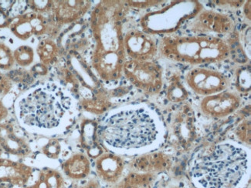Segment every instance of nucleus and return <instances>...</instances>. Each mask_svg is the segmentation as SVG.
I'll return each instance as SVG.
<instances>
[{
  "mask_svg": "<svg viewBox=\"0 0 251 188\" xmlns=\"http://www.w3.org/2000/svg\"><path fill=\"white\" fill-rule=\"evenodd\" d=\"M128 9L126 1L106 0L97 4L91 12L90 27L95 41L91 67L106 83L118 81L123 76L127 60L123 24Z\"/></svg>",
  "mask_w": 251,
  "mask_h": 188,
  "instance_id": "nucleus-1",
  "label": "nucleus"
},
{
  "mask_svg": "<svg viewBox=\"0 0 251 188\" xmlns=\"http://www.w3.org/2000/svg\"><path fill=\"white\" fill-rule=\"evenodd\" d=\"M98 134L110 150L137 154L155 148L163 138V129L151 109L131 106L107 115Z\"/></svg>",
  "mask_w": 251,
  "mask_h": 188,
  "instance_id": "nucleus-2",
  "label": "nucleus"
},
{
  "mask_svg": "<svg viewBox=\"0 0 251 188\" xmlns=\"http://www.w3.org/2000/svg\"><path fill=\"white\" fill-rule=\"evenodd\" d=\"M196 188H246L251 178V156L247 149L224 141L201 149L190 165Z\"/></svg>",
  "mask_w": 251,
  "mask_h": 188,
  "instance_id": "nucleus-3",
  "label": "nucleus"
},
{
  "mask_svg": "<svg viewBox=\"0 0 251 188\" xmlns=\"http://www.w3.org/2000/svg\"><path fill=\"white\" fill-rule=\"evenodd\" d=\"M73 98L53 82L37 86L24 93L15 104L19 123L37 134L59 132L74 114Z\"/></svg>",
  "mask_w": 251,
  "mask_h": 188,
  "instance_id": "nucleus-4",
  "label": "nucleus"
},
{
  "mask_svg": "<svg viewBox=\"0 0 251 188\" xmlns=\"http://www.w3.org/2000/svg\"><path fill=\"white\" fill-rule=\"evenodd\" d=\"M158 47L164 58L193 66L220 63L227 60L231 53L226 41L210 35H170L164 36Z\"/></svg>",
  "mask_w": 251,
  "mask_h": 188,
  "instance_id": "nucleus-5",
  "label": "nucleus"
},
{
  "mask_svg": "<svg viewBox=\"0 0 251 188\" xmlns=\"http://www.w3.org/2000/svg\"><path fill=\"white\" fill-rule=\"evenodd\" d=\"M201 10L202 6L198 2H173L163 9L145 15L141 19V26L149 34H169L176 31L186 20L194 18Z\"/></svg>",
  "mask_w": 251,
  "mask_h": 188,
  "instance_id": "nucleus-6",
  "label": "nucleus"
},
{
  "mask_svg": "<svg viewBox=\"0 0 251 188\" xmlns=\"http://www.w3.org/2000/svg\"><path fill=\"white\" fill-rule=\"evenodd\" d=\"M123 75L134 87L150 95H155L162 91L163 86L162 70L152 61L126 60Z\"/></svg>",
  "mask_w": 251,
  "mask_h": 188,
  "instance_id": "nucleus-7",
  "label": "nucleus"
},
{
  "mask_svg": "<svg viewBox=\"0 0 251 188\" xmlns=\"http://www.w3.org/2000/svg\"><path fill=\"white\" fill-rule=\"evenodd\" d=\"M9 29L19 40L26 41L33 36H44L55 39L60 29L48 16L29 11L20 13L13 17Z\"/></svg>",
  "mask_w": 251,
  "mask_h": 188,
  "instance_id": "nucleus-8",
  "label": "nucleus"
},
{
  "mask_svg": "<svg viewBox=\"0 0 251 188\" xmlns=\"http://www.w3.org/2000/svg\"><path fill=\"white\" fill-rule=\"evenodd\" d=\"M196 118L193 109L182 105L173 114L170 125V139L177 150L186 151L197 139Z\"/></svg>",
  "mask_w": 251,
  "mask_h": 188,
  "instance_id": "nucleus-9",
  "label": "nucleus"
},
{
  "mask_svg": "<svg viewBox=\"0 0 251 188\" xmlns=\"http://www.w3.org/2000/svg\"><path fill=\"white\" fill-rule=\"evenodd\" d=\"M186 81L193 92L204 97L224 92L230 84L229 77L224 72L204 67L189 70Z\"/></svg>",
  "mask_w": 251,
  "mask_h": 188,
  "instance_id": "nucleus-10",
  "label": "nucleus"
},
{
  "mask_svg": "<svg viewBox=\"0 0 251 188\" xmlns=\"http://www.w3.org/2000/svg\"><path fill=\"white\" fill-rule=\"evenodd\" d=\"M0 147L4 153L18 158H28L33 153L24 128L14 119H6L0 123Z\"/></svg>",
  "mask_w": 251,
  "mask_h": 188,
  "instance_id": "nucleus-11",
  "label": "nucleus"
},
{
  "mask_svg": "<svg viewBox=\"0 0 251 188\" xmlns=\"http://www.w3.org/2000/svg\"><path fill=\"white\" fill-rule=\"evenodd\" d=\"M235 27L234 21L228 15L213 10H201L192 19L188 28L197 36H208L209 33L227 34Z\"/></svg>",
  "mask_w": 251,
  "mask_h": 188,
  "instance_id": "nucleus-12",
  "label": "nucleus"
},
{
  "mask_svg": "<svg viewBox=\"0 0 251 188\" xmlns=\"http://www.w3.org/2000/svg\"><path fill=\"white\" fill-rule=\"evenodd\" d=\"M126 56L131 60L152 61L158 53L156 40L144 31L131 29L124 34Z\"/></svg>",
  "mask_w": 251,
  "mask_h": 188,
  "instance_id": "nucleus-13",
  "label": "nucleus"
},
{
  "mask_svg": "<svg viewBox=\"0 0 251 188\" xmlns=\"http://www.w3.org/2000/svg\"><path fill=\"white\" fill-rule=\"evenodd\" d=\"M241 104V98L233 92L219 93L205 96L201 103V112L208 118L220 119L231 115Z\"/></svg>",
  "mask_w": 251,
  "mask_h": 188,
  "instance_id": "nucleus-14",
  "label": "nucleus"
},
{
  "mask_svg": "<svg viewBox=\"0 0 251 188\" xmlns=\"http://www.w3.org/2000/svg\"><path fill=\"white\" fill-rule=\"evenodd\" d=\"M92 2L89 0L53 1L50 17L57 29L77 22L89 11Z\"/></svg>",
  "mask_w": 251,
  "mask_h": 188,
  "instance_id": "nucleus-15",
  "label": "nucleus"
},
{
  "mask_svg": "<svg viewBox=\"0 0 251 188\" xmlns=\"http://www.w3.org/2000/svg\"><path fill=\"white\" fill-rule=\"evenodd\" d=\"M32 166L0 157V183H10L17 188L27 185L33 178Z\"/></svg>",
  "mask_w": 251,
  "mask_h": 188,
  "instance_id": "nucleus-16",
  "label": "nucleus"
},
{
  "mask_svg": "<svg viewBox=\"0 0 251 188\" xmlns=\"http://www.w3.org/2000/svg\"><path fill=\"white\" fill-rule=\"evenodd\" d=\"M125 161L113 153H103L95 160V171L102 181L115 185L120 181L125 170Z\"/></svg>",
  "mask_w": 251,
  "mask_h": 188,
  "instance_id": "nucleus-17",
  "label": "nucleus"
},
{
  "mask_svg": "<svg viewBox=\"0 0 251 188\" xmlns=\"http://www.w3.org/2000/svg\"><path fill=\"white\" fill-rule=\"evenodd\" d=\"M172 165L171 158L163 152L142 154L129 163L130 167L135 172L153 174L170 170Z\"/></svg>",
  "mask_w": 251,
  "mask_h": 188,
  "instance_id": "nucleus-18",
  "label": "nucleus"
},
{
  "mask_svg": "<svg viewBox=\"0 0 251 188\" xmlns=\"http://www.w3.org/2000/svg\"><path fill=\"white\" fill-rule=\"evenodd\" d=\"M98 125L92 119H84L80 124V142L88 154V158H96L101 155L104 151L99 144Z\"/></svg>",
  "mask_w": 251,
  "mask_h": 188,
  "instance_id": "nucleus-19",
  "label": "nucleus"
},
{
  "mask_svg": "<svg viewBox=\"0 0 251 188\" xmlns=\"http://www.w3.org/2000/svg\"><path fill=\"white\" fill-rule=\"evenodd\" d=\"M62 169L64 174L71 179H85L91 174V161L85 154L76 153L64 161Z\"/></svg>",
  "mask_w": 251,
  "mask_h": 188,
  "instance_id": "nucleus-20",
  "label": "nucleus"
},
{
  "mask_svg": "<svg viewBox=\"0 0 251 188\" xmlns=\"http://www.w3.org/2000/svg\"><path fill=\"white\" fill-rule=\"evenodd\" d=\"M109 94L101 89L91 92L89 96H83L80 100L82 107L93 114H104L111 107Z\"/></svg>",
  "mask_w": 251,
  "mask_h": 188,
  "instance_id": "nucleus-21",
  "label": "nucleus"
},
{
  "mask_svg": "<svg viewBox=\"0 0 251 188\" xmlns=\"http://www.w3.org/2000/svg\"><path fill=\"white\" fill-rule=\"evenodd\" d=\"M36 52L40 63L46 67L56 65L60 61V47L54 39L48 36L41 39L37 44Z\"/></svg>",
  "mask_w": 251,
  "mask_h": 188,
  "instance_id": "nucleus-22",
  "label": "nucleus"
},
{
  "mask_svg": "<svg viewBox=\"0 0 251 188\" xmlns=\"http://www.w3.org/2000/svg\"><path fill=\"white\" fill-rule=\"evenodd\" d=\"M21 188H65L64 177L53 169L45 168L39 172L37 179L31 185Z\"/></svg>",
  "mask_w": 251,
  "mask_h": 188,
  "instance_id": "nucleus-23",
  "label": "nucleus"
},
{
  "mask_svg": "<svg viewBox=\"0 0 251 188\" xmlns=\"http://www.w3.org/2000/svg\"><path fill=\"white\" fill-rule=\"evenodd\" d=\"M155 182V174L133 171L119 181L115 188H151Z\"/></svg>",
  "mask_w": 251,
  "mask_h": 188,
  "instance_id": "nucleus-24",
  "label": "nucleus"
},
{
  "mask_svg": "<svg viewBox=\"0 0 251 188\" xmlns=\"http://www.w3.org/2000/svg\"><path fill=\"white\" fill-rule=\"evenodd\" d=\"M187 91L178 77L172 78L166 88V98L172 103H178L186 101L188 99Z\"/></svg>",
  "mask_w": 251,
  "mask_h": 188,
  "instance_id": "nucleus-25",
  "label": "nucleus"
},
{
  "mask_svg": "<svg viewBox=\"0 0 251 188\" xmlns=\"http://www.w3.org/2000/svg\"><path fill=\"white\" fill-rule=\"evenodd\" d=\"M13 56L17 65L25 68L32 65L34 62V49L29 46L21 45L13 51Z\"/></svg>",
  "mask_w": 251,
  "mask_h": 188,
  "instance_id": "nucleus-26",
  "label": "nucleus"
},
{
  "mask_svg": "<svg viewBox=\"0 0 251 188\" xmlns=\"http://www.w3.org/2000/svg\"><path fill=\"white\" fill-rule=\"evenodd\" d=\"M235 76V86L237 91L242 94L250 92L251 83L250 67H239Z\"/></svg>",
  "mask_w": 251,
  "mask_h": 188,
  "instance_id": "nucleus-27",
  "label": "nucleus"
},
{
  "mask_svg": "<svg viewBox=\"0 0 251 188\" xmlns=\"http://www.w3.org/2000/svg\"><path fill=\"white\" fill-rule=\"evenodd\" d=\"M15 65L13 51L6 43L0 41V72L12 70Z\"/></svg>",
  "mask_w": 251,
  "mask_h": 188,
  "instance_id": "nucleus-28",
  "label": "nucleus"
},
{
  "mask_svg": "<svg viewBox=\"0 0 251 188\" xmlns=\"http://www.w3.org/2000/svg\"><path fill=\"white\" fill-rule=\"evenodd\" d=\"M25 2L30 11L44 15L50 14L53 4L52 0H28Z\"/></svg>",
  "mask_w": 251,
  "mask_h": 188,
  "instance_id": "nucleus-29",
  "label": "nucleus"
},
{
  "mask_svg": "<svg viewBox=\"0 0 251 188\" xmlns=\"http://www.w3.org/2000/svg\"><path fill=\"white\" fill-rule=\"evenodd\" d=\"M251 119H244L235 130V135L242 143L251 145Z\"/></svg>",
  "mask_w": 251,
  "mask_h": 188,
  "instance_id": "nucleus-30",
  "label": "nucleus"
},
{
  "mask_svg": "<svg viewBox=\"0 0 251 188\" xmlns=\"http://www.w3.org/2000/svg\"><path fill=\"white\" fill-rule=\"evenodd\" d=\"M41 151L47 158L50 159H58L61 153V145L57 139H50L43 146Z\"/></svg>",
  "mask_w": 251,
  "mask_h": 188,
  "instance_id": "nucleus-31",
  "label": "nucleus"
},
{
  "mask_svg": "<svg viewBox=\"0 0 251 188\" xmlns=\"http://www.w3.org/2000/svg\"><path fill=\"white\" fill-rule=\"evenodd\" d=\"M127 7L133 9H146V8L158 6L163 3L164 1H126Z\"/></svg>",
  "mask_w": 251,
  "mask_h": 188,
  "instance_id": "nucleus-32",
  "label": "nucleus"
},
{
  "mask_svg": "<svg viewBox=\"0 0 251 188\" xmlns=\"http://www.w3.org/2000/svg\"><path fill=\"white\" fill-rule=\"evenodd\" d=\"M13 18L10 10L0 4V29L9 28Z\"/></svg>",
  "mask_w": 251,
  "mask_h": 188,
  "instance_id": "nucleus-33",
  "label": "nucleus"
},
{
  "mask_svg": "<svg viewBox=\"0 0 251 188\" xmlns=\"http://www.w3.org/2000/svg\"><path fill=\"white\" fill-rule=\"evenodd\" d=\"M13 88V82L7 75L0 72V96H6Z\"/></svg>",
  "mask_w": 251,
  "mask_h": 188,
  "instance_id": "nucleus-34",
  "label": "nucleus"
},
{
  "mask_svg": "<svg viewBox=\"0 0 251 188\" xmlns=\"http://www.w3.org/2000/svg\"><path fill=\"white\" fill-rule=\"evenodd\" d=\"M34 75H37V76H43L48 73V67L44 66V64H37V66H35L32 69Z\"/></svg>",
  "mask_w": 251,
  "mask_h": 188,
  "instance_id": "nucleus-35",
  "label": "nucleus"
},
{
  "mask_svg": "<svg viewBox=\"0 0 251 188\" xmlns=\"http://www.w3.org/2000/svg\"><path fill=\"white\" fill-rule=\"evenodd\" d=\"M9 116V111L7 107L4 104L3 102L0 100V123L4 119H7Z\"/></svg>",
  "mask_w": 251,
  "mask_h": 188,
  "instance_id": "nucleus-36",
  "label": "nucleus"
},
{
  "mask_svg": "<svg viewBox=\"0 0 251 188\" xmlns=\"http://www.w3.org/2000/svg\"><path fill=\"white\" fill-rule=\"evenodd\" d=\"M82 188H100V184L97 180L91 179L84 184Z\"/></svg>",
  "mask_w": 251,
  "mask_h": 188,
  "instance_id": "nucleus-37",
  "label": "nucleus"
},
{
  "mask_svg": "<svg viewBox=\"0 0 251 188\" xmlns=\"http://www.w3.org/2000/svg\"><path fill=\"white\" fill-rule=\"evenodd\" d=\"M16 187L10 183H0V188H15Z\"/></svg>",
  "mask_w": 251,
  "mask_h": 188,
  "instance_id": "nucleus-38",
  "label": "nucleus"
},
{
  "mask_svg": "<svg viewBox=\"0 0 251 188\" xmlns=\"http://www.w3.org/2000/svg\"><path fill=\"white\" fill-rule=\"evenodd\" d=\"M3 154H4L3 150H2V147H0V157H2V155Z\"/></svg>",
  "mask_w": 251,
  "mask_h": 188,
  "instance_id": "nucleus-39",
  "label": "nucleus"
},
{
  "mask_svg": "<svg viewBox=\"0 0 251 188\" xmlns=\"http://www.w3.org/2000/svg\"><path fill=\"white\" fill-rule=\"evenodd\" d=\"M179 188V187H175V188Z\"/></svg>",
  "mask_w": 251,
  "mask_h": 188,
  "instance_id": "nucleus-40",
  "label": "nucleus"
}]
</instances>
